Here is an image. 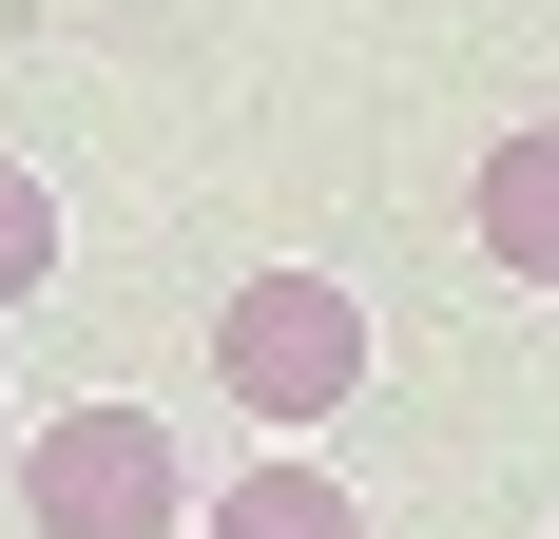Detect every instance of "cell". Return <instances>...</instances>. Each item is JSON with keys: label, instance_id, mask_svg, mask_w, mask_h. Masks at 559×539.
<instances>
[{"label": "cell", "instance_id": "3957f363", "mask_svg": "<svg viewBox=\"0 0 559 539\" xmlns=\"http://www.w3.org/2000/svg\"><path fill=\"white\" fill-rule=\"evenodd\" d=\"M463 213H483V270H502V289H559V116H521Z\"/></svg>", "mask_w": 559, "mask_h": 539}, {"label": "cell", "instance_id": "277c9868", "mask_svg": "<svg viewBox=\"0 0 559 539\" xmlns=\"http://www.w3.org/2000/svg\"><path fill=\"white\" fill-rule=\"evenodd\" d=\"M213 539H367V501H347L309 443H271V463H231V482H213Z\"/></svg>", "mask_w": 559, "mask_h": 539}, {"label": "cell", "instance_id": "5b68a950", "mask_svg": "<svg viewBox=\"0 0 559 539\" xmlns=\"http://www.w3.org/2000/svg\"><path fill=\"white\" fill-rule=\"evenodd\" d=\"M20 289H58V173L0 155V309H20Z\"/></svg>", "mask_w": 559, "mask_h": 539}, {"label": "cell", "instance_id": "7a4b0ae2", "mask_svg": "<svg viewBox=\"0 0 559 539\" xmlns=\"http://www.w3.org/2000/svg\"><path fill=\"white\" fill-rule=\"evenodd\" d=\"M20 520L39 539H174L193 520V463H174L155 405H58V424L20 443Z\"/></svg>", "mask_w": 559, "mask_h": 539}, {"label": "cell", "instance_id": "6da1fadb", "mask_svg": "<svg viewBox=\"0 0 559 539\" xmlns=\"http://www.w3.org/2000/svg\"><path fill=\"white\" fill-rule=\"evenodd\" d=\"M213 385H231V424H347L367 405V289L347 270H251L213 309Z\"/></svg>", "mask_w": 559, "mask_h": 539}]
</instances>
